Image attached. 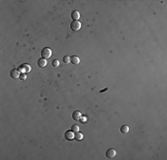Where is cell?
Here are the masks:
<instances>
[{
    "label": "cell",
    "instance_id": "6da1fadb",
    "mask_svg": "<svg viewBox=\"0 0 167 160\" xmlns=\"http://www.w3.org/2000/svg\"><path fill=\"white\" fill-rule=\"evenodd\" d=\"M51 55H52V50H51L50 48H48V47H44L43 48L41 51V58L43 59H48V58H50Z\"/></svg>",
    "mask_w": 167,
    "mask_h": 160
},
{
    "label": "cell",
    "instance_id": "7a4b0ae2",
    "mask_svg": "<svg viewBox=\"0 0 167 160\" xmlns=\"http://www.w3.org/2000/svg\"><path fill=\"white\" fill-rule=\"evenodd\" d=\"M70 28H71V30L74 32L78 31L79 29L81 28V23H80L78 21H73V22L70 23Z\"/></svg>",
    "mask_w": 167,
    "mask_h": 160
},
{
    "label": "cell",
    "instance_id": "3957f363",
    "mask_svg": "<svg viewBox=\"0 0 167 160\" xmlns=\"http://www.w3.org/2000/svg\"><path fill=\"white\" fill-rule=\"evenodd\" d=\"M10 76H11V77L13 79H17L20 77V76H21V73L18 69H13L11 70V72H10Z\"/></svg>",
    "mask_w": 167,
    "mask_h": 160
},
{
    "label": "cell",
    "instance_id": "277c9868",
    "mask_svg": "<svg viewBox=\"0 0 167 160\" xmlns=\"http://www.w3.org/2000/svg\"><path fill=\"white\" fill-rule=\"evenodd\" d=\"M116 156V150L113 149H109L106 151V157L108 158H113Z\"/></svg>",
    "mask_w": 167,
    "mask_h": 160
},
{
    "label": "cell",
    "instance_id": "5b68a950",
    "mask_svg": "<svg viewBox=\"0 0 167 160\" xmlns=\"http://www.w3.org/2000/svg\"><path fill=\"white\" fill-rule=\"evenodd\" d=\"M20 70H22L23 73H28L29 71H30V67L28 66V64H22V66L19 68Z\"/></svg>",
    "mask_w": 167,
    "mask_h": 160
},
{
    "label": "cell",
    "instance_id": "8992f818",
    "mask_svg": "<svg viewBox=\"0 0 167 160\" xmlns=\"http://www.w3.org/2000/svg\"><path fill=\"white\" fill-rule=\"evenodd\" d=\"M46 60L45 59H43V58H40L39 60L38 61V67H40V68H44V67L46 66Z\"/></svg>",
    "mask_w": 167,
    "mask_h": 160
},
{
    "label": "cell",
    "instance_id": "52a82bcc",
    "mask_svg": "<svg viewBox=\"0 0 167 160\" xmlns=\"http://www.w3.org/2000/svg\"><path fill=\"white\" fill-rule=\"evenodd\" d=\"M70 62L73 63L74 65H77L79 62H80V60H79V58L76 55H73V56L70 57Z\"/></svg>",
    "mask_w": 167,
    "mask_h": 160
},
{
    "label": "cell",
    "instance_id": "ba28073f",
    "mask_svg": "<svg viewBox=\"0 0 167 160\" xmlns=\"http://www.w3.org/2000/svg\"><path fill=\"white\" fill-rule=\"evenodd\" d=\"M71 18H72L74 21H77V20L80 18V13H79L76 10L73 11L72 13H71Z\"/></svg>",
    "mask_w": 167,
    "mask_h": 160
},
{
    "label": "cell",
    "instance_id": "9c48e42d",
    "mask_svg": "<svg viewBox=\"0 0 167 160\" xmlns=\"http://www.w3.org/2000/svg\"><path fill=\"white\" fill-rule=\"evenodd\" d=\"M80 117H81V113L79 112V111H77V110H76V111H74L72 114V118L75 121H77V120L80 119Z\"/></svg>",
    "mask_w": 167,
    "mask_h": 160
},
{
    "label": "cell",
    "instance_id": "30bf717a",
    "mask_svg": "<svg viewBox=\"0 0 167 160\" xmlns=\"http://www.w3.org/2000/svg\"><path fill=\"white\" fill-rule=\"evenodd\" d=\"M65 138H66L68 141L72 140V139L74 138V134H73L72 131H67V132H65Z\"/></svg>",
    "mask_w": 167,
    "mask_h": 160
},
{
    "label": "cell",
    "instance_id": "8fae6325",
    "mask_svg": "<svg viewBox=\"0 0 167 160\" xmlns=\"http://www.w3.org/2000/svg\"><path fill=\"white\" fill-rule=\"evenodd\" d=\"M74 138L76 139V141H81V140H83L84 136H83V133H81V132H76V133L74 134Z\"/></svg>",
    "mask_w": 167,
    "mask_h": 160
},
{
    "label": "cell",
    "instance_id": "7c38bea8",
    "mask_svg": "<svg viewBox=\"0 0 167 160\" xmlns=\"http://www.w3.org/2000/svg\"><path fill=\"white\" fill-rule=\"evenodd\" d=\"M128 131H129V127L126 126V125L121 126V128H120V132H122V133H127Z\"/></svg>",
    "mask_w": 167,
    "mask_h": 160
},
{
    "label": "cell",
    "instance_id": "4fadbf2b",
    "mask_svg": "<svg viewBox=\"0 0 167 160\" xmlns=\"http://www.w3.org/2000/svg\"><path fill=\"white\" fill-rule=\"evenodd\" d=\"M73 132H78L79 131V127L76 125H74V126H71V129H70Z\"/></svg>",
    "mask_w": 167,
    "mask_h": 160
},
{
    "label": "cell",
    "instance_id": "5bb4252c",
    "mask_svg": "<svg viewBox=\"0 0 167 160\" xmlns=\"http://www.w3.org/2000/svg\"><path fill=\"white\" fill-rule=\"evenodd\" d=\"M62 61H63V62H64V63L68 64V63H70V56H64V57H63Z\"/></svg>",
    "mask_w": 167,
    "mask_h": 160
},
{
    "label": "cell",
    "instance_id": "9a60e30c",
    "mask_svg": "<svg viewBox=\"0 0 167 160\" xmlns=\"http://www.w3.org/2000/svg\"><path fill=\"white\" fill-rule=\"evenodd\" d=\"M59 64H60V62H59V61L58 60H54L52 61V65H53V67H54V68H56V67L59 66Z\"/></svg>",
    "mask_w": 167,
    "mask_h": 160
},
{
    "label": "cell",
    "instance_id": "2e32d148",
    "mask_svg": "<svg viewBox=\"0 0 167 160\" xmlns=\"http://www.w3.org/2000/svg\"><path fill=\"white\" fill-rule=\"evenodd\" d=\"M20 79H21V80H25L26 79L25 73H22V74H21V76H20Z\"/></svg>",
    "mask_w": 167,
    "mask_h": 160
},
{
    "label": "cell",
    "instance_id": "e0dca14e",
    "mask_svg": "<svg viewBox=\"0 0 167 160\" xmlns=\"http://www.w3.org/2000/svg\"><path fill=\"white\" fill-rule=\"evenodd\" d=\"M108 87H106V88H105V89H103V90H101V91H100V93H103V92H106V91H108Z\"/></svg>",
    "mask_w": 167,
    "mask_h": 160
}]
</instances>
